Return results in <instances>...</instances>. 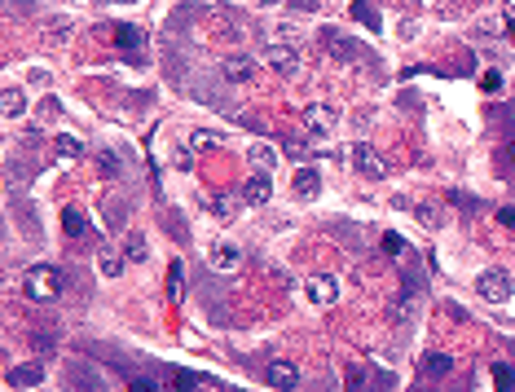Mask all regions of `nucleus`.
<instances>
[{
  "label": "nucleus",
  "instance_id": "f257e3e1",
  "mask_svg": "<svg viewBox=\"0 0 515 392\" xmlns=\"http://www.w3.org/2000/svg\"><path fill=\"white\" fill-rule=\"evenodd\" d=\"M27 300H35V304H53L57 295H62V287H66V278H62V269H53V265H31V273H27Z\"/></svg>",
  "mask_w": 515,
  "mask_h": 392
},
{
  "label": "nucleus",
  "instance_id": "f03ea898",
  "mask_svg": "<svg viewBox=\"0 0 515 392\" xmlns=\"http://www.w3.org/2000/svg\"><path fill=\"white\" fill-rule=\"evenodd\" d=\"M476 291H480V300H489V304H507L511 300V273L507 269H485L480 278H476Z\"/></svg>",
  "mask_w": 515,
  "mask_h": 392
},
{
  "label": "nucleus",
  "instance_id": "7ed1b4c3",
  "mask_svg": "<svg viewBox=\"0 0 515 392\" xmlns=\"http://www.w3.org/2000/svg\"><path fill=\"white\" fill-rule=\"evenodd\" d=\"M265 62L278 71V75H286V80L304 71V57H299V49H295V44H286V40H282V44H269V49H265Z\"/></svg>",
  "mask_w": 515,
  "mask_h": 392
},
{
  "label": "nucleus",
  "instance_id": "20e7f679",
  "mask_svg": "<svg viewBox=\"0 0 515 392\" xmlns=\"http://www.w3.org/2000/svg\"><path fill=\"white\" fill-rule=\"evenodd\" d=\"M115 44L124 49V57H128V62H146V35H141L137 27L119 22V27H115Z\"/></svg>",
  "mask_w": 515,
  "mask_h": 392
},
{
  "label": "nucleus",
  "instance_id": "39448f33",
  "mask_svg": "<svg viewBox=\"0 0 515 392\" xmlns=\"http://www.w3.org/2000/svg\"><path fill=\"white\" fill-rule=\"evenodd\" d=\"M348 159H353V168L362 172V176H370V181H379V176H383V159L375 154V146H366V141H357V146L348 150Z\"/></svg>",
  "mask_w": 515,
  "mask_h": 392
},
{
  "label": "nucleus",
  "instance_id": "423d86ee",
  "mask_svg": "<svg viewBox=\"0 0 515 392\" xmlns=\"http://www.w3.org/2000/svg\"><path fill=\"white\" fill-rule=\"evenodd\" d=\"M321 44H330L339 62H366V53H370V49H362L357 40H344V35H339V31H330V27L321 31Z\"/></svg>",
  "mask_w": 515,
  "mask_h": 392
},
{
  "label": "nucleus",
  "instance_id": "0eeeda50",
  "mask_svg": "<svg viewBox=\"0 0 515 392\" xmlns=\"http://www.w3.org/2000/svg\"><path fill=\"white\" fill-rule=\"evenodd\" d=\"M335 124H339V111L326 106V102H313V106L304 111V128H308V133H330Z\"/></svg>",
  "mask_w": 515,
  "mask_h": 392
},
{
  "label": "nucleus",
  "instance_id": "6e6552de",
  "mask_svg": "<svg viewBox=\"0 0 515 392\" xmlns=\"http://www.w3.org/2000/svg\"><path fill=\"white\" fill-rule=\"evenodd\" d=\"M304 291H308L313 304H335V300H339V282H335L330 273H313V278L304 282Z\"/></svg>",
  "mask_w": 515,
  "mask_h": 392
},
{
  "label": "nucleus",
  "instance_id": "1a4fd4ad",
  "mask_svg": "<svg viewBox=\"0 0 515 392\" xmlns=\"http://www.w3.org/2000/svg\"><path fill=\"white\" fill-rule=\"evenodd\" d=\"M269 194H273V185H269V176L265 172H256L251 181L243 185V203H251V207H265L269 203Z\"/></svg>",
  "mask_w": 515,
  "mask_h": 392
},
{
  "label": "nucleus",
  "instance_id": "9d476101",
  "mask_svg": "<svg viewBox=\"0 0 515 392\" xmlns=\"http://www.w3.org/2000/svg\"><path fill=\"white\" fill-rule=\"evenodd\" d=\"M265 384L269 388H299V371L291 362H273L269 371H265Z\"/></svg>",
  "mask_w": 515,
  "mask_h": 392
},
{
  "label": "nucleus",
  "instance_id": "9b49d317",
  "mask_svg": "<svg viewBox=\"0 0 515 392\" xmlns=\"http://www.w3.org/2000/svg\"><path fill=\"white\" fill-rule=\"evenodd\" d=\"M221 71H225V80H234V84H247L256 66H251V57H247V53H230V57L221 62Z\"/></svg>",
  "mask_w": 515,
  "mask_h": 392
},
{
  "label": "nucleus",
  "instance_id": "f8f14e48",
  "mask_svg": "<svg viewBox=\"0 0 515 392\" xmlns=\"http://www.w3.org/2000/svg\"><path fill=\"white\" fill-rule=\"evenodd\" d=\"M40 379H44L40 362H27V366H14V371L5 375V384H9V388H35Z\"/></svg>",
  "mask_w": 515,
  "mask_h": 392
},
{
  "label": "nucleus",
  "instance_id": "ddd939ff",
  "mask_svg": "<svg viewBox=\"0 0 515 392\" xmlns=\"http://www.w3.org/2000/svg\"><path fill=\"white\" fill-rule=\"evenodd\" d=\"M62 234L66 239H84L88 234V216L79 207H62Z\"/></svg>",
  "mask_w": 515,
  "mask_h": 392
},
{
  "label": "nucleus",
  "instance_id": "4468645a",
  "mask_svg": "<svg viewBox=\"0 0 515 392\" xmlns=\"http://www.w3.org/2000/svg\"><path fill=\"white\" fill-rule=\"evenodd\" d=\"M212 265L230 273V269L243 265V252H238V247H230V243H216V247H212Z\"/></svg>",
  "mask_w": 515,
  "mask_h": 392
},
{
  "label": "nucleus",
  "instance_id": "2eb2a0df",
  "mask_svg": "<svg viewBox=\"0 0 515 392\" xmlns=\"http://www.w3.org/2000/svg\"><path fill=\"white\" fill-rule=\"evenodd\" d=\"M453 371V357H449V353H427V357H423V375L427 379H445Z\"/></svg>",
  "mask_w": 515,
  "mask_h": 392
},
{
  "label": "nucleus",
  "instance_id": "dca6fc26",
  "mask_svg": "<svg viewBox=\"0 0 515 392\" xmlns=\"http://www.w3.org/2000/svg\"><path fill=\"white\" fill-rule=\"evenodd\" d=\"M291 185H295V194H299V198H313V194H317V189H321V176H317L313 168H299Z\"/></svg>",
  "mask_w": 515,
  "mask_h": 392
},
{
  "label": "nucleus",
  "instance_id": "f3484780",
  "mask_svg": "<svg viewBox=\"0 0 515 392\" xmlns=\"http://www.w3.org/2000/svg\"><path fill=\"white\" fill-rule=\"evenodd\" d=\"M167 295H172V304L185 300V265L181 260H172V269H167Z\"/></svg>",
  "mask_w": 515,
  "mask_h": 392
},
{
  "label": "nucleus",
  "instance_id": "a211bd4d",
  "mask_svg": "<svg viewBox=\"0 0 515 392\" xmlns=\"http://www.w3.org/2000/svg\"><path fill=\"white\" fill-rule=\"evenodd\" d=\"M176 388H181V392H203V388H216V379L198 375V371H181V375H176Z\"/></svg>",
  "mask_w": 515,
  "mask_h": 392
},
{
  "label": "nucleus",
  "instance_id": "6ab92c4d",
  "mask_svg": "<svg viewBox=\"0 0 515 392\" xmlns=\"http://www.w3.org/2000/svg\"><path fill=\"white\" fill-rule=\"evenodd\" d=\"M353 18L362 22V27H370V31H379V27H383V18L375 14V5H370V0H353Z\"/></svg>",
  "mask_w": 515,
  "mask_h": 392
},
{
  "label": "nucleus",
  "instance_id": "aec40b11",
  "mask_svg": "<svg viewBox=\"0 0 515 392\" xmlns=\"http://www.w3.org/2000/svg\"><path fill=\"white\" fill-rule=\"evenodd\" d=\"M53 150H57V159H79V154H84V141L79 137H53Z\"/></svg>",
  "mask_w": 515,
  "mask_h": 392
},
{
  "label": "nucleus",
  "instance_id": "412c9836",
  "mask_svg": "<svg viewBox=\"0 0 515 392\" xmlns=\"http://www.w3.org/2000/svg\"><path fill=\"white\" fill-rule=\"evenodd\" d=\"M414 216L427 225V230H440V207L436 203H414Z\"/></svg>",
  "mask_w": 515,
  "mask_h": 392
},
{
  "label": "nucleus",
  "instance_id": "4be33fe9",
  "mask_svg": "<svg viewBox=\"0 0 515 392\" xmlns=\"http://www.w3.org/2000/svg\"><path fill=\"white\" fill-rule=\"evenodd\" d=\"M106 221H111V230H124V221H128V207L119 203V198H106Z\"/></svg>",
  "mask_w": 515,
  "mask_h": 392
},
{
  "label": "nucleus",
  "instance_id": "5701e85b",
  "mask_svg": "<svg viewBox=\"0 0 515 392\" xmlns=\"http://www.w3.org/2000/svg\"><path fill=\"white\" fill-rule=\"evenodd\" d=\"M0 111H5V120H14L22 111V88H5V97H0Z\"/></svg>",
  "mask_w": 515,
  "mask_h": 392
},
{
  "label": "nucleus",
  "instance_id": "b1692460",
  "mask_svg": "<svg viewBox=\"0 0 515 392\" xmlns=\"http://www.w3.org/2000/svg\"><path fill=\"white\" fill-rule=\"evenodd\" d=\"M146 252H150L146 239H141V234L133 230V234H128V243H124V256H128V260H146Z\"/></svg>",
  "mask_w": 515,
  "mask_h": 392
},
{
  "label": "nucleus",
  "instance_id": "393cba45",
  "mask_svg": "<svg viewBox=\"0 0 515 392\" xmlns=\"http://www.w3.org/2000/svg\"><path fill=\"white\" fill-rule=\"evenodd\" d=\"M97 265H102V273H106V278H119V273H124V256H115V252H102V256H97Z\"/></svg>",
  "mask_w": 515,
  "mask_h": 392
},
{
  "label": "nucleus",
  "instance_id": "a878e982",
  "mask_svg": "<svg viewBox=\"0 0 515 392\" xmlns=\"http://www.w3.org/2000/svg\"><path fill=\"white\" fill-rule=\"evenodd\" d=\"M44 35H49V40H66V35H71V22H66V18H44Z\"/></svg>",
  "mask_w": 515,
  "mask_h": 392
},
{
  "label": "nucleus",
  "instance_id": "bb28decb",
  "mask_svg": "<svg viewBox=\"0 0 515 392\" xmlns=\"http://www.w3.org/2000/svg\"><path fill=\"white\" fill-rule=\"evenodd\" d=\"M251 159H256L260 168H273V163H278V150L273 146H251Z\"/></svg>",
  "mask_w": 515,
  "mask_h": 392
},
{
  "label": "nucleus",
  "instance_id": "cd10ccee",
  "mask_svg": "<svg viewBox=\"0 0 515 392\" xmlns=\"http://www.w3.org/2000/svg\"><path fill=\"white\" fill-rule=\"evenodd\" d=\"M189 141H194L198 150H216V146H221V133H207V128H198V133L189 137Z\"/></svg>",
  "mask_w": 515,
  "mask_h": 392
},
{
  "label": "nucleus",
  "instance_id": "c85d7f7f",
  "mask_svg": "<svg viewBox=\"0 0 515 392\" xmlns=\"http://www.w3.org/2000/svg\"><path fill=\"white\" fill-rule=\"evenodd\" d=\"M212 212H216V216H234V212H238V198H230V194L212 198Z\"/></svg>",
  "mask_w": 515,
  "mask_h": 392
},
{
  "label": "nucleus",
  "instance_id": "c756f323",
  "mask_svg": "<svg viewBox=\"0 0 515 392\" xmlns=\"http://www.w3.org/2000/svg\"><path fill=\"white\" fill-rule=\"evenodd\" d=\"M494 379H498V388H515V366H494Z\"/></svg>",
  "mask_w": 515,
  "mask_h": 392
},
{
  "label": "nucleus",
  "instance_id": "7c9ffc66",
  "mask_svg": "<svg viewBox=\"0 0 515 392\" xmlns=\"http://www.w3.org/2000/svg\"><path fill=\"white\" fill-rule=\"evenodd\" d=\"M344 384H348V388H366L370 379H366V371H362V366H348V375H344Z\"/></svg>",
  "mask_w": 515,
  "mask_h": 392
},
{
  "label": "nucleus",
  "instance_id": "2f4dec72",
  "mask_svg": "<svg viewBox=\"0 0 515 392\" xmlns=\"http://www.w3.org/2000/svg\"><path fill=\"white\" fill-rule=\"evenodd\" d=\"M282 146H286V154H291V159H308V150H304V141H299V137H286Z\"/></svg>",
  "mask_w": 515,
  "mask_h": 392
},
{
  "label": "nucleus",
  "instance_id": "473e14b6",
  "mask_svg": "<svg viewBox=\"0 0 515 392\" xmlns=\"http://www.w3.org/2000/svg\"><path fill=\"white\" fill-rule=\"evenodd\" d=\"M480 88H485V93H498V88H502V75H498V71H485V75H480Z\"/></svg>",
  "mask_w": 515,
  "mask_h": 392
},
{
  "label": "nucleus",
  "instance_id": "72a5a7b5",
  "mask_svg": "<svg viewBox=\"0 0 515 392\" xmlns=\"http://www.w3.org/2000/svg\"><path fill=\"white\" fill-rule=\"evenodd\" d=\"M383 247H388L392 256H405V239H397V234H383Z\"/></svg>",
  "mask_w": 515,
  "mask_h": 392
},
{
  "label": "nucleus",
  "instance_id": "f704fd0d",
  "mask_svg": "<svg viewBox=\"0 0 515 392\" xmlns=\"http://www.w3.org/2000/svg\"><path fill=\"white\" fill-rule=\"evenodd\" d=\"M453 203H458L462 212H476V207H480V203H476L471 194H462V189H453Z\"/></svg>",
  "mask_w": 515,
  "mask_h": 392
},
{
  "label": "nucleus",
  "instance_id": "c9c22d12",
  "mask_svg": "<svg viewBox=\"0 0 515 392\" xmlns=\"http://www.w3.org/2000/svg\"><path fill=\"white\" fill-rule=\"evenodd\" d=\"M102 172L106 176H119V159H115V154H102Z\"/></svg>",
  "mask_w": 515,
  "mask_h": 392
},
{
  "label": "nucleus",
  "instance_id": "e433bc0d",
  "mask_svg": "<svg viewBox=\"0 0 515 392\" xmlns=\"http://www.w3.org/2000/svg\"><path fill=\"white\" fill-rule=\"evenodd\" d=\"M498 225H507V230H515V207H498Z\"/></svg>",
  "mask_w": 515,
  "mask_h": 392
},
{
  "label": "nucleus",
  "instance_id": "4c0bfd02",
  "mask_svg": "<svg viewBox=\"0 0 515 392\" xmlns=\"http://www.w3.org/2000/svg\"><path fill=\"white\" fill-rule=\"evenodd\" d=\"M507 31H511V44H515V14H507Z\"/></svg>",
  "mask_w": 515,
  "mask_h": 392
},
{
  "label": "nucleus",
  "instance_id": "58836bf2",
  "mask_svg": "<svg viewBox=\"0 0 515 392\" xmlns=\"http://www.w3.org/2000/svg\"><path fill=\"white\" fill-rule=\"evenodd\" d=\"M260 5H278V0H260Z\"/></svg>",
  "mask_w": 515,
  "mask_h": 392
}]
</instances>
